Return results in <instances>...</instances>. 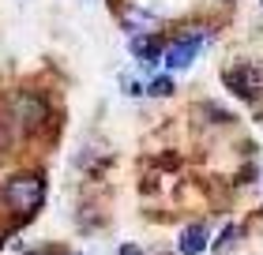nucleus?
Instances as JSON below:
<instances>
[{"mask_svg":"<svg viewBox=\"0 0 263 255\" xmlns=\"http://www.w3.org/2000/svg\"><path fill=\"white\" fill-rule=\"evenodd\" d=\"M245 240V229L241 225H226L218 237H211V251L214 255H230V248H237Z\"/></svg>","mask_w":263,"mask_h":255,"instance_id":"6e6552de","label":"nucleus"},{"mask_svg":"<svg viewBox=\"0 0 263 255\" xmlns=\"http://www.w3.org/2000/svg\"><path fill=\"white\" fill-rule=\"evenodd\" d=\"M147 75L151 71H121V75H117V87H121V94H128V98H143Z\"/></svg>","mask_w":263,"mask_h":255,"instance_id":"1a4fd4ad","label":"nucleus"},{"mask_svg":"<svg viewBox=\"0 0 263 255\" xmlns=\"http://www.w3.org/2000/svg\"><path fill=\"white\" fill-rule=\"evenodd\" d=\"M226 87H230V94H237L241 102H259L263 94V71L256 64H248V60H241V64L226 68Z\"/></svg>","mask_w":263,"mask_h":255,"instance_id":"7ed1b4c3","label":"nucleus"},{"mask_svg":"<svg viewBox=\"0 0 263 255\" xmlns=\"http://www.w3.org/2000/svg\"><path fill=\"white\" fill-rule=\"evenodd\" d=\"M68 255H76V251H68Z\"/></svg>","mask_w":263,"mask_h":255,"instance_id":"4468645a","label":"nucleus"},{"mask_svg":"<svg viewBox=\"0 0 263 255\" xmlns=\"http://www.w3.org/2000/svg\"><path fill=\"white\" fill-rule=\"evenodd\" d=\"M173 90H177L173 87V75H170V71H162V75H147V90H143V94H147V98H170Z\"/></svg>","mask_w":263,"mask_h":255,"instance_id":"9d476101","label":"nucleus"},{"mask_svg":"<svg viewBox=\"0 0 263 255\" xmlns=\"http://www.w3.org/2000/svg\"><path fill=\"white\" fill-rule=\"evenodd\" d=\"M173 248H177V255H207V248H211L207 222H184L177 240H173Z\"/></svg>","mask_w":263,"mask_h":255,"instance_id":"20e7f679","label":"nucleus"},{"mask_svg":"<svg viewBox=\"0 0 263 255\" xmlns=\"http://www.w3.org/2000/svg\"><path fill=\"white\" fill-rule=\"evenodd\" d=\"M128 49H132V56L139 60L143 68H154L162 60V49H165V38L158 30L154 34H132V42H128Z\"/></svg>","mask_w":263,"mask_h":255,"instance_id":"39448f33","label":"nucleus"},{"mask_svg":"<svg viewBox=\"0 0 263 255\" xmlns=\"http://www.w3.org/2000/svg\"><path fill=\"white\" fill-rule=\"evenodd\" d=\"M222 4H230V0H222Z\"/></svg>","mask_w":263,"mask_h":255,"instance_id":"ddd939ff","label":"nucleus"},{"mask_svg":"<svg viewBox=\"0 0 263 255\" xmlns=\"http://www.w3.org/2000/svg\"><path fill=\"white\" fill-rule=\"evenodd\" d=\"M45 116H49V105H45L38 94H19V102H15V120L23 124V131L42 128Z\"/></svg>","mask_w":263,"mask_h":255,"instance_id":"423d86ee","label":"nucleus"},{"mask_svg":"<svg viewBox=\"0 0 263 255\" xmlns=\"http://www.w3.org/2000/svg\"><path fill=\"white\" fill-rule=\"evenodd\" d=\"M4 240H8V237H4V233H0V248H4Z\"/></svg>","mask_w":263,"mask_h":255,"instance_id":"f8f14e48","label":"nucleus"},{"mask_svg":"<svg viewBox=\"0 0 263 255\" xmlns=\"http://www.w3.org/2000/svg\"><path fill=\"white\" fill-rule=\"evenodd\" d=\"M207 42H211V34L207 30H184V34H177V38L165 42V49H162V64L170 75H177V71H188L199 60V53L207 49Z\"/></svg>","mask_w":263,"mask_h":255,"instance_id":"f03ea898","label":"nucleus"},{"mask_svg":"<svg viewBox=\"0 0 263 255\" xmlns=\"http://www.w3.org/2000/svg\"><path fill=\"white\" fill-rule=\"evenodd\" d=\"M0 206H4V214H11L15 229L34 222V218L42 214V206H45V176L38 169L11 173L4 184H0Z\"/></svg>","mask_w":263,"mask_h":255,"instance_id":"f257e3e1","label":"nucleus"},{"mask_svg":"<svg viewBox=\"0 0 263 255\" xmlns=\"http://www.w3.org/2000/svg\"><path fill=\"white\" fill-rule=\"evenodd\" d=\"M124 30L128 34H154V30H158V19H154L147 8L132 4V8H124Z\"/></svg>","mask_w":263,"mask_h":255,"instance_id":"0eeeda50","label":"nucleus"},{"mask_svg":"<svg viewBox=\"0 0 263 255\" xmlns=\"http://www.w3.org/2000/svg\"><path fill=\"white\" fill-rule=\"evenodd\" d=\"M117 255H151L143 244H136V240H124V244H117Z\"/></svg>","mask_w":263,"mask_h":255,"instance_id":"9b49d317","label":"nucleus"},{"mask_svg":"<svg viewBox=\"0 0 263 255\" xmlns=\"http://www.w3.org/2000/svg\"><path fill=\"white\" fill-rule=\"evenodd\" d=\"M259 4H263V0H259Z\"/></svg>","mask_w":263,"mask_h":255,"instance_id":"2eb2a0df","label":"nucleus"}]
</instances>
